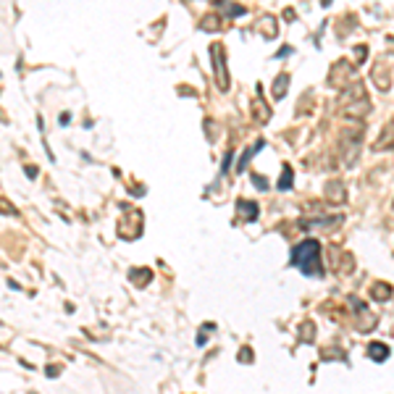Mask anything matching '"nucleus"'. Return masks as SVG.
Instances as JSON below:
<instances>
[{
  "label": "nucleus",
  "mask_w": 394,
  "mask_h": 394,
  "mask_svg": "<svg viewBox=\"0 0 394 394\" xmlns=\"http://www.w3.org/2000/svg\"><path fill=\"white\" fill-rule=\"evenodd\" d=\"M328 3H331V0H324V5H328Z\"/></svg>",
  "instance_id": "obj_8"
},
{
  "label": "nucleus",
  "mask_w": 394,
  "mask_h": 394,
  "mask_svg": "<svg viewBox=\"0 0 394 394\" xmlns=\"http://www.w3.org/2000/svg\"><path fill=\"white\" fill-rule=\"evenodd\" d=\"M257 27H260V32H266V37H276V18L274 16H263L257 21Z\"/></svg>",
  "instance_id": "obj_3"
},
{
  "label": "nucleus",
  "mask_w": 394,
  "mask_h": 394,
  "mask_svg": "<svg viewBox=\"0 0 394 394\" xmlns=\"http://www.w3.org/2000/svg\"><path fill=\"white\" fill-rule=\"evenodd\" d=\"M368 355H371L373 360H384L386 355H389V347H384L381 342H376V344H371V347H368Z\"/></svg>",
  "instance_id": "obj_4"
},
{
  "label": "nucleus",
  "mask_w": 394,
  "mask_h": 394,
  "mask_svg": "<svg viewBox=\"0 0 394 394\" xmlns=\"http://www.w3.org/2000/svg\"><path fill=\"white\" fill-rule=\"evenodd\" d=\"M216 27H218V16H205L203 18V29L205 32H216Z\"/></svg>",
  "instance_id": "obj_7"
},
{
  "label": "nucleus",
  "mask_w": 394,
  "mask_h": 394,
  "mask_svg": "<svg viewBox=\"0 0 394 394\" xmlns=\"http://www.w3.org/2000/svg\"><path fill=\"white\" fill-rule=\"evenodd\" d=\"M210 55H213V63H216V79H218V87L226 89V87H229V76H226L223 48H221V45H213V48H210Z\"/></svg>",
  "instance_id": "obj_2"
},
{
  "label": "nucleus",
  "mask_w": 394,
  "mask_h": 394,
  "mask_svg": "<svg viewBox=\"0 0 394 394\" xmlns=\"http://www.w3.org/2000/svg\"><path fill=\"white\" fill-rule=\"evenodd\" d=\"M289 187H292V169H289V166H284L281 179H279V189H289Z\"/></svg>",
  "instance_id": "obj_6"
},
{
  "label": "nucleus",
  "mask_w": 394,
  "mask_h": 394,
  "mask_svg": "<svg viewBox=\"0 0 394 394\" xmlns=\"http://www.w3.org/2000/svg\"><path fill=\"white\" fill-rule=\"evenodd\" d=\"M292 266L300 268L305 276H321V244L315 240H305L292 250Z\"/></svg>",
  "instance_id": "obj_1"
},
{
  "label": "nucleus",
  "mask_w": 394,
  "mask_h": 394,
  "mask_svg": "<svg viewBox=\"0 0 394 394\" xmlns=\"http://www.w3.org/2000/svg\"><path fill=\"white\" fill-rule=\"evenodd\" d=\"M287 87H289V76H287V74H281L279 79H276V85H274V98H276V100H279V98H284Z\"/></svg>",
  "instance_id": "obj_5"
}]
</instances>
